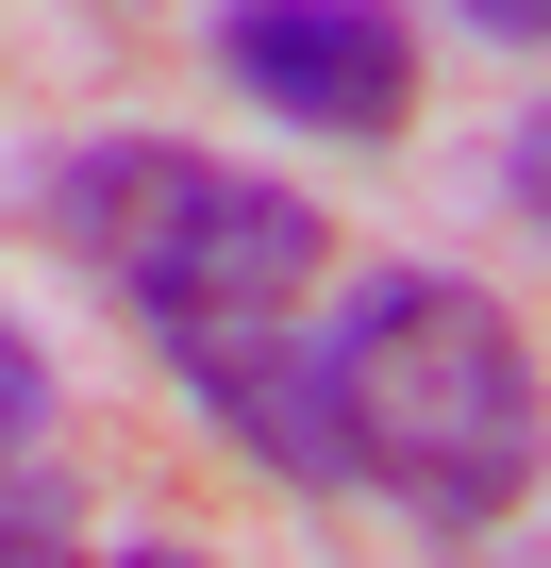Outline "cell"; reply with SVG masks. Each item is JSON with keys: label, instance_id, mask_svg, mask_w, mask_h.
I'll list each match as a JSON object with an SVG mask.
<instances>
[{"label": "cell", "instance_id": "3957f363", "mask_svg": "<svg viewBox=\"0 0 551 568\" xmlns=\"http://www.w3.org/2000/svg\"><path fill=\"white\" fill-rule=\"evenodd\" d=\"M217 84L251 118H285V134H351L385 151L418 118V34H401V0H217L201 18Z\"/></svg>", "mask_w": 551, "mask_h": 568}, {"label": "cell", "instance_id": "ba28073f", "mask_svg": "<svg viewBox=\"0 0 551 568\" xmlns=\"http://www.w3.org/2000/svg\"><path fill=\"white\" fill-rule=\"evenodd\" d=\"M118 568H201V551H167V535H134V551H118Z\"/></svg>", "mask_w": 551, "mask_h": 568}, {"label": "cell", "instance_id": "277c9868", "mask_svg": "<svg viewBox=\"0 0 551 568\" xmlns=\"http://www.w3.org/2000/svg\"><path fill=\"white\" fill-rule=\"evenodd\" d=\"M184 402L251 452V468H285V485H351L335 468V385H318V335L302 318H217V335H167Z\"/></svg>", "mask_w": 551, "mask_h": 568}, {"label": "cell", "instance_id": "52a82bcc", "mask_svg": "<svg viewBox=\"0 0 551 568\" xmlns=\"http://www.w3.org/2000/svg\"><path fill=\"white\" fill-rule=\"evenodd\" d=\"M468 18H484L501 51H534V18H551V0H468Z\"/></svg>", "mask_w": 551, "mask_h": 568}, {"label": "cell", "instance_id": "7a4b0ae2", "mask_svg": "<svg viewBox=\"0 0 551 568\" xmlns=\"http://www.w3.org/2000/svg\"><path fill=\"white\" fill-rule=\"evenodd\" d=\"M18 201H34V234H51L68 267L118 284L151 335L302 318L318 267H335V217H318L302 184L217 168V151H184V134H84V151H51Z\"/></svg>", "mask_w": 551, "mask_h": 568}, {"label": "cell", "instance_id": "8992f818", "mask_svg": "<svg viewBox=\"0 0 551 568\" xmlns=\"http://www.w3.org/2000/svg\"><path fill=\"white\" fill-rule=\"evenodd\" d=\"M0 568H84V551H68V501H51L34 468H0Z\"/></svg>", "mask_w": 551, "mask_h": 568}, {"label": "cell", "instance_id": "5b68a950", "mask_svg": "<svg viewBox=\"0 0 551 568\" xmlns=\"http://www.w3.org/2000/svg\"><path fill=\"white\" fill-rule=\"evenodd\" d=\"M34 452H51V352L0 318V468H34Z\"/></svg>", "mask_w": 551, "mask_h": 568}, {"label": "cell", "instance_id": "6da1fadb", "mask_svg": "<svg viewBox=\"0 0 551 568\" xmlns=\"http://www.w3.org/2000/svg\"><path fill=\"white\" fill-rule=\"evenodd\" d=\"M318 385H335V468H368L385 501L484 535L534 501V435H551V385H534V335L518 302L451 267H368L351 318L318 335Z\"/></svg>", "mask_w": 551, "mask_h": 568}]
</instances>
